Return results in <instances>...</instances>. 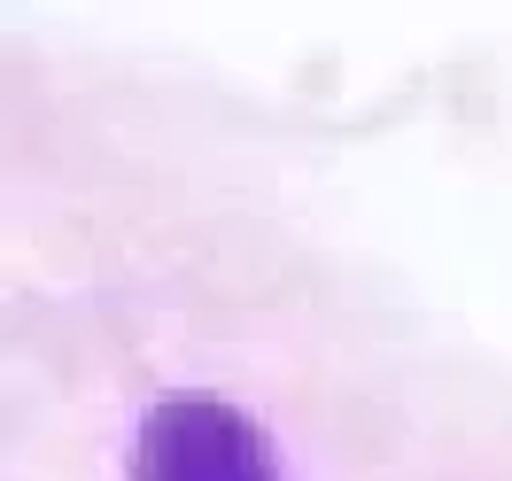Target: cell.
Here are the masks:
<instances>
[{
	"label": "cell",
	"mask_w": 512,
	"mask_h": 481,
	"mask_svg": "<svg viewBox=\"0 0 512 481\" xmlns=\"http://www.w3.org/2000/svg\"><path fill=\"white\" fill-rule=\"evenodd\" d=\"M132 481H280V458L241 404L179 388L132 435Z\"/></svg>",
	"instance_id": "6da1fadb"
}]
</instances>
